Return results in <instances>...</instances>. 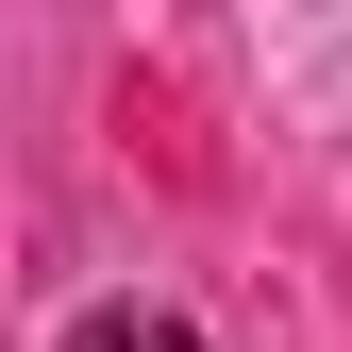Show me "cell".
Here are the masks:
<instances>
[{
    "label": "cell",
    "mask_w": 352,
    "mask_h": 352,
    "mask_svg": "<svg viewBox=\"0 0 352 352\" xmlns=\"http://www.w3.org/2000/svg\"><path fill=\"white\" fill-rule=\"evenodd\" d=\"M67 352H201L168 302H101V319H67Z\"/></svg>",
    "instance_id": "cell-1"
}]
</instances>
